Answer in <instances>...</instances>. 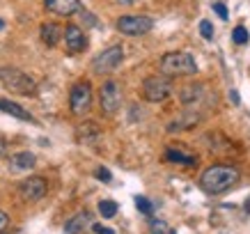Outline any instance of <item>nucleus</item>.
I'll return each instance as SVG.
<instances>
[{
  "instance_id": "nucleus-14",
  "label": "nucleus",
  "mask_w": 250,
  "mask_h": 234,
  "mask_svg": "<svg viewBox=\"0 0 250 234\" xmlns=\"http://www.w3.org/2000/svg\"><path fill=\"white\" fill-rule=\"evenodd\" d=\"M163 161L166 163H174V166H195L197 163V156L195 154H190V151H184V149H170L163 151Z\"/></svg>"
},
{
  "instance_id": "nucleus-13",
  "label": "nucleus",
  "mask_w": 250,
  "mask_h": 234,
  "mask_svg": "<svg viewBox=\"0 0 250 234\" xmlns=\"http://www.w3.org/2000/svg\"><path fill=\"white\" fill-rule=\"evenodd\" d=\"M37 166V156L32 151H19L9 159V170L14 174H21V172H28L32 168Z\"/></svg>"
},
{
  "instance_id": "nucleus-28",
  "label": "nucleus",
  "mask_w": 250,
  "mask_h": 234,
  "mask_svg": "<svg viewBox=\"0 0 250 234\" xmlns=\"http://www.w3.org/2000/svg\"><path fill=\"white\" fill-rule=\"evenodd\" d=\"M120 2H124V5H133L136 0H120Z\"/></svg>"
},
{
  "instance_id": "nucleus-2",
  "label": "nucleus",
  "mask_w": 250,
  "mask_h": 234,
  "mask_svg": "<svg viewBox=\"0 0 250 234\" xmlns=\"http://www.w3.org/2000/svg\"><path fill=\"white\" fill-rule=\"evenodd\" d=\"M161 74L170 76V78H182V76H195L197 74V62L195 58L186 51H174L166 53L161 58Z\"/></svg>"
},
{
  "instance_id": "nucleus-18",
  "label": "nucleus",
  "mask_w": 250,
  "mask_h": 234,
  "mask_svg": "<svg viewBox=\"0 0 250 234\" xmlns=\"http://www.w3.org/2000/svg\"><path fill=\"white\" fill-rule=\"evenodd\" d=\"M99 138V128L94 127V122H85V124H81L76 131V140L81 145H90V143H97Z\"/></svg>"
},
{
  "instance_id": "nucleus-20",
  "label": "nucleus",
  "mask_w": 250,
  "mask_h": 234,
  "mask_svg": "<svg viewBox=\"0 0 250 234\" xmlns=\"http://www.w3.org/2000/svg\"><path fill=\"white\" fill-rule=\"evenodd\" d=\"M248 30H246V25H236L234 30H232V42H234L236 46H243V44H248Z\"/></svg>"
},
{
  "instance_id": "nucleus-15",
  "label": "nucleus",
  "mask_w": 250,
  "mask_h": 234,
  "mask_svg": "<svg viewBox=\"0 0 250 234\" xmlns=\"http://www.w3.org/2000/svg\"><path fill=\"white\" fill-rule=\"evenodd\" d=\"M62 35H64V28L58 25V23H44V25L39 28V37H42V42H44L46 46H51V48L60 44Z\"/></svg>"
},
{
  "instance_id": "nucleus-29",
  "label": "nucleus",
  "mask_w": 250,
  "mask_h": 234,
  "mask_svg": "<svg viewBox=\"0 0 250 234\" xmlns=\"http://www.w3.org/2000/svg\"><path fill=\"white\" fill-rule=\"evenodd\" d=\"M2 28H5V21H2V19H0V30H2Z\"/></svg>"
},
{
  "instance_id": "nucleus-25",
  "label": "nucleus",
  "mask_w": 250,
  "mask_h": 234,
  "mask_svg": "<svg viewBox=\"0 0 250 234\" xmlns=\"http://www.w3.org/2000/svg\"><path fill=\"white\" fill-rule=\"evenodd\" d=\"M92 230H94V234H115V230H110V227L101 225V223H94L92 225Z\"/></svg>"
},
{
  "instance_id": "nucleus-23",
  "label": "nucleus",
  "mask_w": 250,
  "mask_h": 234,
  "mask_svg": "<svg viewBox=\"0 0 250 234\" xmlns=\"http://www.w3.org/2000/svg\"><path fill=\"white\" fill-rule=\"evenodd\" d=\"M200 35L205 39H213V25L209 19H202V21H200Z\"/></svg>"
},
{
  "instance_id": "nucleus-5",
  "label": "nucleus",
  "mask_w": 250,
  "mask_h": 234,
  "mask_svg": "<svg viewBox=\"0 0 250 234\" xmlns=\"http://www.w3.org/2000/svg\"><path fill=\"white\" fill-rule=\"evenodd\" d=\"M172 94V81L170 76L161 74V76H149L143 81V97L149 104H161Z\"/></svg>"
},
{
  "instance_id": "nucleus-24",
  "label": "nucleus",
  "mask_w": 250,
  "mask_h": 234,
  "mask_svg": "<svg viewBox=\"0 0 250 234\" xmlns=\"http://www.w3.org/2000/svg\"><path fill=\"white\" fill-rule=\"evenodd\" d=\"M97 177L101 181H104V184H110V181H113V174H110V170H108V168H97Z\"/></svg>"
},
{
  "instance_id": "nucleus-10",
  "label": "nucleus",
  "mask_w": 250,
  "mask_h": 234,
  "mask_svg": "<svg viewBox=\"0 0 250 234\" xmlns=\"http://www.w3.org/2000/svg\"><path fill=\"white\" fill-rule=\"evenodd\" d=\"M46 193H48V184H46L44 177H28V179H23L21 186H19V195H21L25 202H39Z\"/></svg>"
},
{
  "instance_id": "nucleus-1",
  "label": "nucleus",
  "mask_w": 250,
  "mask_h": 234,
  "mask_svg": "<svg viewBox=\"0 0 250 234\" xmlns=\"http://www.w3.org/2000/svg\"><path fill=\"white\" fill-rule=\"evenodd\" d=\"M241 179V172L234 166H211L200 174V189L209 195H220L225 191L234 189Z\"/></svg>"
},
{
  "instance_id": "nucleus-7",
  "label": "nucleus",
  "mask_w": 250,
  "mask_h": 234,
  "mask_svg": "<svg viewBox=\"0 0 250 234\" xmlns=\"http://www.w3.org/2000/svg\"><path fill=\"white\" fill-rule=\"evenodd\" d=\"M69 108L76 117H83V115L90 113L92 108V85L87 81H78L71 92H69Z\"/></svg>"
},
{
  "instance_id": "nucleus-17",
  "label": "nucleus",
  "mask_w": 250,
  "mask_h": 234,
  "mask_svg": "<svg viewBox=\"0 0 250 234\" xmlns=\"http://www.w3.org/2000/svg\"><path fill=\"white\" fill-rule=\"evenodd\" d=\"M87 225H90V213L81 212V213H76V216H71V218L64 223V234H81Z\"/></svg>"
},
{
  "instance_id": "nucleus-3",
  "label": "nucleus",
  "mask_w": 250,
  "mask_h": 234,
  "mask_svg": "<svg viewBox=\"0 0 250 234\" xmlns=\"http://www.w3.org/2000/svg\"><path fill=\"white\" fill-rule=\"evenodd\" d=\"M0 83L5 85L9 92L21 94V97H35L37 94V83L21 69L2 67L0 69Z\"/></svg>"
},
{
  "instance_id": "nucleus-21",
  "label": "nucleus",
  "mask_w": 250,
  "mask_h": 234,
  "mask_svg": "<svg viewBox=\"0 0 250 234\" xmlns=\"http://www.w3.org/2000/svg\"><path fill=\"white\" fill-rule=\"evenodd\" d=\"M172 230L167 227L166 220H159V218H152L149 220V232L147 234H170Z\"/></svg>"
},
{
  "instance_id": "nucleus-19",
  "label": "nucleus",
  "mask_w": 250,
  "mask_h": 234,
  "mask_svg": "<svg viewBox=\"0 0 250 234\" xmlns=\"http://www.w3.org/2000/svg\"><path fill=\"white\" fill-rule=\"evenodd\" d=\"M99 213H101V218H115L117 204H115L113 200H101V202H99Z\"/></svg>"
},
{
  "instance_id": "nucleus-9",
  "label": "nucleus",
  "mask_w": 250,
  "mask_h": 234,
  "mask_svg": "<svg viewBox=\"0 0 250 234\" xmlns=\"http://www.w3.org/2000/svg\"><path fill=\"white\" fill-rule=\"evenodd\" d=\"M99 104H101V113L106 117H113L122 106V90L120 83L115 81H106L101 85V92H99Z\"/></svg>"
},
{
  "instance_id": "nucleus-26",
  "label": "nucleus",
  "mask_w": 250,
  "mask_h": 234,
  "mask_svg": "<svg viewBox=\"0 0 250 234\" xmlns=\"http://www.w3.org/2000/svg\"><path fill=\"white\" fill-rule=\"evenodd\" d=\"M213 12H216L220 19H228V7H225L223 2H216V5H213Z\"/></svg>"
},
{
  "instance_id": "nucleus-6",
  "label": "nucleus",
  "mask_w": 250,
  "mask_h": 234,
  "mask_svg": "<svg viewBox=\"0 0 250 234\" xmlns=\"http://www.w3.org/2000/svg\"><path fill=\"white\" fill-rule=\"evenodd\" d=\"M122 60H124V46L113 44V46H108L106 51H101V53L92 60V71L99 76L113 74L115 69L122 64Z\"/></svg>"
},
{
  "instance_id": "nucleus-4",
  "label": "nucleus",
  "mask_w": 250,
  "mask_h": 234,
  "mask_svg": "<svg viewBox=\"0 0 250 234\" xmlns=\"http://www.w3.org/2000/svg\"><path fill=\"white\" fill-rule=\"evenodd\" d=\"M213 92L209 90V85L205 83H193V85H186L182 90V104L186 108H188L190 113H197V115H202L200 110L202 108H211L213 104Z\"/></svg>"
},
{
  "instance_id": "nucleus-16",
  "label": "nucleus",
  "mask_w": 250,
  "mask_h": 234,
  "mask_svg": "<svg viewBox=\"0 0 250 234\" xmlns=\"http://www.w3.org/2000/svg\"><path fill=\"white\" fill-rule=\"evenodd\" d=\"M0 110L2 113L12 115V117H16V120H23V122H30V124H35V117H32L28 110L23 106H19V104H14V101H9V99H0Z\"/></svg>"
},
{
  "instance_id": "nucleus-27",
  "label": "nucleus",
  "mask_w": 250,
  "mask_h": 234,
  "mask_svg": "<svg viewBox=\"0 0 250 234\" xmlns=\"http://www.w3.org/2000/svg\"><path fill=\"white\" fill-rule=\"evenodd\" d=\"M9 227V216H7V212H0V232H5Z\"/></svg>"
},
{
  "instance_id": "nucleus-11",
  "label": "nucleus",
  "mask_w": 250,
  "mask_h": 234,
  "mask_svg": "<svg viewBox=\"0 0 250 234\" xmlns=\"http://www.w3.org/2000/svg\"><path fill=\"white\" fill-rule=\"evenodd\" d=\"M64 44H67V51L69 53H83L85 48H87V37H85L83 28H78L74 23H69L67 28H64Z\"/></svg>"
},
{
  "instance_id": "nucleus-12",
  "label": "nucleus",
  "mask_w": 250,
  "mask_h": 234,
  "mask_svg": "<svg viewBox=\"0 0 250 234\" xmlns=\"http://www.w3.org/2000/svg\"><path fill=\"white\" fill-rule=\"evenodd\" d=\"M44 7H46V12H51V14L69 19V16L78 14V12L83 9V5H81V0H44Z\"/></svg>"
},
{
  "instance_id": "nucleus-8",
  "label": "nucleus",
  "mask_w": 250,
  "mask_h": 234,
  "mask_svg": "<svg viewBox=\"0 0 250 234\" xmlns=\"http://www.w3.org/2000/svg\"><path fill=\"white\" fill-rule=\"evenodd\" d=\"M154 28V21L149 16H143V14H129V16H120L117 19V30L126 37H143L147 32H152Z\"/></svg>"
},
{
  "instance_id": "nucleus-22",
  "label": "nucleus",
  "mask_w": 250,
  "mask_h": 234,
  "mask_svg": "<svg viewBox=\"0 0 250 234\" xmlns=\"http://www.w3.org/2000/svg\"><path fill=\"white\" fill-rule=\"evenodd\" d=\"M136 207H138V212L145 213V216H152V213H154V204L149 202L147 197H143V195L136 197Z\"/></svg>"
}]
</instances>
